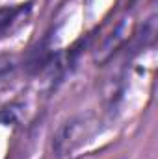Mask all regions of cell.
<instances>
[{
  "label": "cell",
  "instance_id": "cell-1",
  "mask_svg": "<svg viewBox=\"0 0 158 159\" xmlns=\"http://www.w3.org/2000/svg\"><path fill=\"white\" fill-rule=\"evenodd\" d=\"M86 133H87V120L84 117H75V119L63 122L60 126V129L56 131L54 139H52L54 152L60 154V156L69 154L71 150H75L82 143Z\"/></svg>",
  "mask_w": 158,
  "mask_h": 159
},
{
  "label": "cell",
  "instance_id": "cell-2",
  "mask_svg": "<svg viewBox=\"0 0 158 159\" xmlns=\"http://www.w3.org/2000/svg\"><path fill=\"white\" fill-rule=\"evenodd\" d=\"M126 37H128V20L123 19L117 26L114 28V32L102 41L101 46L97 48V52H95V61H97L99 65L106 63L119 48L123 46V43L126 41Z\"/></svg>",
  "mask_w": 158,
  "mask_h": 159
},
{
  "label": "cell",
  "instance_id": "cell-3",
  "mask_svg": "<svg viewBox=\"0 0 158 159\" xmlns=\"http://www.w3.org/2000/svg\"><path fill=\"white\" fill-rule=\"evenodd\" d=\"M30 11V4H22V6H6V7H0V37H4L7 32H11V28L17 24V20L26 15Z\"/></svg>",
  "mask_w": 158,
  "mask_h": 159
},
{
  "label": "cell",
  "instance_id": "cell-4",
  "mask_svg": "<svg viewBox=\"0 0 158 159\" xmlns=\"http://www.w3.org/2000/svg\"><path fill=\"white\" fill-rule=\"evenodd\" d=\"M15 69V59L11 56H0V80L11 74Z\"/></svg>",
  "mask_w": 158,
  "mask_h": 159
}]
</instances>
